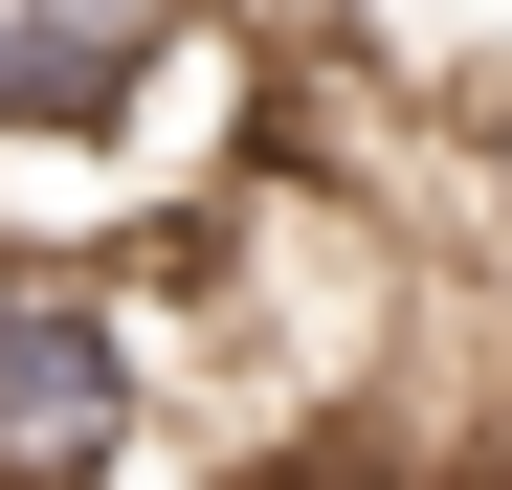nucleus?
Wrapping results in <instances>:
<instances>
[{"label":"nucleus","mask_w":512,"mask_h":490,"mask_svg":"<svg viewBox=\"0 0 512 490\" xmlns=\"http://www.w3.org/2000/svg\"><path fill=\"white\" fill-rule=\"evenodd\" d=\"M446 156H468V223H490V268H512V112H468Z\"/></svg>","instance_id":"7ed1b4c3"},{"label":"nucleus","mask_w":512,"mask_h":490,"mask_svg":"<svg viewBox=\"0 0 512 490\" xmlns=\"http://www.w3.org/2000/svg\"><path fill=\"white\" fill-rule=\"evenodd\" d=\"M179 446V312L156 245H0V490H156Z\"/></svg>","instance_id":"f257e3e1"},{"label":"nucleus","mask_w":512,"mask_h":490,"mask_svg":"<svg viewBox=\"0 0 512 490\" xmlns=\"http://www.w3.org/2000/svg\"><path fill=\"white\" fill-rule=\"evenodd\" d=\"M290 45H379V90H423V112H512V0H268Z\"/></svg>","instance_id":"f03ea898"}]
</instances>
